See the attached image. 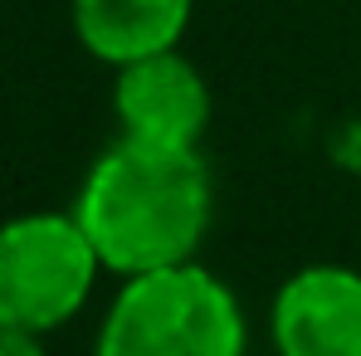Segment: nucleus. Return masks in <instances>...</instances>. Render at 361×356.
Listing matches in <instances>:
<instances>
[{"mask_svg":"<svg viewBox=\"0 0 361 356\" xmlns=\"http://www.w3.org/2000/svg\"><path fill=\"white\" fill-rule=\"evenodd\" d=\"M0 356H49V352H44V337H39V332L0 327Z\"/></svg>","mask_w":361,"mask_h":356,"instance_id":"0eeeda50","label":"nucleus"},{"mask_svg":"<svg viewBox=\"0 0 361 356\" xmlns=\"http://www.w3.org/2000/svg\"><path fill=\"white\" fill-rule=\"evenodd\" d=\"M103 274V259L73 210H30L0 225V327L49 337L73 322Z\"/></svg>","mask_w":361,"mask_h":356,"instance_id":"7ed1b4c3","label":"nucleus"},{"mask_svg":"<svg viewBox=\"0 0 361 356\" xmlns=\"http://www.w3.org/2000/svg\"><path fill=\"white\" fill-rule=\"evenodd\" d=\"M210 171L200 147H157L118 137L73 200V220L93 239L108 274L132 278L195 259L210 230Z\"/></svg>","mask_w":361,"mask_h":356,"instance_id":"f257e3e1","label":"nucleus"},{"mask_svg":"<svg viewBox=\"0 0 361 356\" xmlns=\"http://www.w3.org/2000/svg\"><path fill=\"white\" fill-rule=\"evenodd\" d=\"M113 113L122 137L157 147H200L210 127V83L176 49L142 54L122 63L113 78Z\"/></svg>","mask_w":361,"mask_h":356,"instance_id":"20e7f679","label":"nucleus"},{"mask_svg":"<svg viewBox=\"0 0 361 356\" xmlns=\"http://www.w3.org/2000/svg\"><path fill=\"white\" fill-rule=\"evenodd\" d=\"M279 356H361V274L307 264L283 278L269 312Z\"/></svg>","mask_w":361,"mask_h":356,"instance_id":"39448f33","label":"nucleus"},{"mask_svg":"<svg viewBox=\"0 0 361 356\" xmlns=\"http://www.w3.org/2000/svg\"><path fill=\"white\" fill-rule=\"evenodd\" d=\"M249 327L235 288L205 264L122 278L103 312L93 356H244Z\"/></svg>","mask_w":361,"mask_h":356,"instance_id":"f03ea898","label":"nucleus"},{"mask_svg":"<svg viewBox=\"0 0 361 356\" xmlns=\"http://www.w3.org/2000/svg\"><path fill=\"white\" fill-rule=\"evenodd\" d=\"M73 35L98 63H122L176 49L190 30L195 0H68Z\"/></svg>","mask_w":361,"mask_h":356,"instance_id":"423d86ee","label":"nucleus"}]
</instances>
